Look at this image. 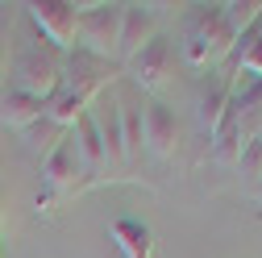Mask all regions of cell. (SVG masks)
<instances>
[{
  "label": "cell",
  "instance_id": "obj_4",
  "mask_svg": "<svg viewBox=\"0 0 262 258\" xmlns=\"http://www.w3.org/2000/svg\"><path fill=\"white\" fill-rule=\"evenodd\" d=\"M121 9H125V5H79L75 50H88V54H96V58H108V62H117Z\"/></svg>",
  "mask_w": 262,
  "mask_h": 258
},
{
  "label": "cell",
  "instance_id": "obj_3",
  "mask_svg": "<svg viewBox=\"0 0 262 258\" xmlns=\"http://www.w3.org/2000/svg\"><path fill=\"white\" fill-rule=\"evenodd\" d=\"M42 183H46V196H38V212L42 208H54L58 200H71L79 191H88L96 179L88 175L83 158H79V142L75 134H62L58 146L42 158Z\"/></svg>",
  "mask_w": 262,
  "mask_h": 258
},
{
  "label": "cell",
  "instance_id": "obj_20",
  "mask_svg": "<svg viewBox=\"0 0 262 258\" xmlns=\"http://www.w3.org/2000/svg\"><path fill=\"white\" fill-rule=\"evenodd\" d=\"M9 75V38H5V25H0V83Z\"/></svg>",
  "mask_w": 262,
  "mask_h": 258
},
{
  "label": "cell",
  "instance_id": "obj_5",
  "mask_svg": "<svg viewBox=\"0 0 262 258\" xmlns=\"http://www.w3.org/2000/svg\"><path fill=\"white\" fill-rule=\"evenodd\" d=\"M25 17L34 21L38 38L50 42L58 54L75 50V29H79V0H29L21 5Z\"/></svg>",
  "mask_w": 262,
  "mask_h": 258
},
{
  "label": "cell",
  "instance_id": "obj_14",
  "mask_svg": "<svg viewBox=\"0 0 262 258\" xmlns=\"http://www.w3.org/2000/svg\"><path fill=\"white\" fill-rule=\"evenodd\" d=\"M229 96H233V75L212 79V83L204 88V96H200V125H204L208 138L221 129V121H225V113H229Z\"/></svg>",
  "mask_w": 262,
  "mask_h": 258
},
{
  "label": "cell",
  "instance_id": "obj_18",
  "mask_svg": "<svg viewBox=\"0 0 262 258\" xmlns=\"http://www.w3.org/2000/svg\"><path fill=\"white\" fill-rule=\"evenodd\" d=\"M62 134H67V129H58V125H54V121H46V113H42V121H38V125H29V129H25V142H29V150H34V154H42V158H46V154L58 146V138H62Z\"/></svg>",
  "mask_w": 262,
  "mask_h": 258
},
{
  "label": "cell",
  "instance_id": "obj_16",
  "mask_svg": "<svg viewBox=\"0 0 262 258\" xmlns=\"http://www.w3.org/2000/svg\"><path fill=\"white\" fill-rule=\"evenodd\" d=\"M233 67H237L242 75H250V79H262V21L237 38V46H233Z\"/></svg>",
  "mask_w": 262,
  "mask_h": 258
},
{
  "label": "cell",
  "instance_id": "obj_8",
  "mask_svg": "<svg viewBox=\"0 0 262 258\" xmlns=\"http://www.w3.org/2000/svg\"><path fill=\"white\" fill-rule=\"evenodd\" d=\"M142 142H146V154L158 158V163L175 158V150H179V121L162 100L142 104Z\"/></svg>",
  "mask_w": 262,
  "mask_h": 258
},
{
  "label": "cell",
  "instance_id": "obj_6",
  "mask_svg": "<svg viewBox=\"0 0 262 258\" xmlns=\"http://www.w3.org/2000/svg\"><path fill=\"white\" fill-rule=\"evenodd\" d=\"M121 75L117 62L108 58H96L88 50H67L62 54V88H71L79 100H100V96L113 88V79Z\"/></svg>",
  "mask_w": 262,
  "mask_h": 258
},
{
  "label": "cell",
  "instance_id": "obj_2",
  "mask_svg": "<svg viewBox=\"0 0 262 258\" xmlns=\"http://www.w3.org/2000/svg\"><path fill=\"white\" fill-rule=\"evenodd\" d=\"M9 88L13 92H25V96H34V100H50V96L58 92L62 83V54L42 42V38H29L17 54H13V67H9Z\"/></svg>",
  "mask_w": 262,
  "mask_h": 258
},
{
  "label": "cell",
  "instance_id": "obj_22",
  "mask_svg": "<svg viewBox=\"0 0 262 258\" xmlns=\"http://www.w3.org/2000/svg\"><path fill=\"white\" fill-rule=\"evenodd\" d=\"M258 138H262V121H258Z\"/></svg>",
  "mask_w": 262,
  "mask_h": 258
},
{
  "label": "cell",
  "instance_id": "obj_21",
  "mask_svg": "<svg viewBox=\"0 0 262 258\" xmlns=\"http://www.w3.org/2000/svg\"><path fill=\"white\" fill-rule=\"evenodd\" d=\"M0 217H5V183H0Z\"/></svg>",
  "mask_w": 262,
  "mask_h": 258
},
{
  "label": "cell",
  "instance_id": "obj_13",
  "mask_svg": "<svg viewBox=\"0 0 262 258\" xmlns=\"http://www.w3.org/2000/svg\"><path fill=\"white\" fill-rule=\"evenodd\" d=\"M42 113H46V104L34 100V96H25V92L9 88L5 96H0V125H5V129H21V134H25L29 125L42 121Z\"/></svg>",
  "mask_w": 262,
  "mask_h": 258
},
{
  "label": "cell",
  "instance_id": "obj_1",
  "mask_svg": "<svg viewBox=\"0 0 262 258\" xmlns=\"http://www.w3.org/2000/svg\"><path fill=\"white\" fill-rule=\"evenodd\" d=\"M237 46V34L229 29L225 21V9L221 5H195L183 21V38H179V54L191 71H204V67H216L225 54H233Z\"/></svg>",
  "mask_w": 262,
  "mask_h": 258
},
{
  "label": "cell",
  "instance_id": "obj_15",
  "mask_svg": "<svg viewBox=\"0 0 262 258\" xmlns=\"http://www.w3.org/2000/svg\"><path fill=\"white\" fill-rule=\"evenodd\" d=\"M121 146H125V175H129V171H138L142 150H146V142H142V104H134V100H121Z\"/></svg>",
  "mask_w": 262,
  "mask_h": 258
},
{
  "label": "cell",
  "instance_id": "obj_17",
  "mask_svg": "<svg viewBox=\"0 0 262 258\" xmlns=\"http://www.w3.org/2000/svg\"><path fill=\"white\" fill-rule=\"evenodd\" d=\"M221 9H225V21H229V29H233L237 38L262 21V0H229Z\"/></svg>",
  "mask_w": 262,
  "mask_h": 258
},
{
  "label": "cell",
  "instance_id": "obj_10",
  "mask_svg": "<svg viewBox=\"0 0 262 258\" xmlns=\"http://www.w3.org/2000/svg\"><path fill=\"white\" fill-rule=\"evenodd\" d=\"M75 134V142H79V158H83V167H88V175L100 183V179H108V154H104V138H100V125H96V113L88 109L83 113V121L71 129Z\"/></svg>",
  "mask_w": 262,
  "mask_h": 258
},
{
  "label": "cell",
  "instance_id": "obj_19",
  "mask_svg": "<svg viewBox=\"0 0 262 258\" xmlns=\"http://www.w3.org/2000/svg\"><path fill=\"white\" fill-rule=\"evenodd\" d=\"M237 171H242L246 179H258V183H262V138H258V134L246 142V150H242V158H237Z\"/></svg>",
  "mask_w": 262,
  "mask_h": 258
},
{
  "label": "cell",
  "instance_id": "obj_7",
  "mask_svg": "<svg viewBox=\"0 0 262 258\" xmlns=\"http://www.w3.org/2000/svg\"><path fill=\"white\" fill-rule=\"evenodd\" d=\"M121 71L134 79L142 92H162V88H167V79H171V71H175V46H171V38H162V34L150 38Z\"/></svg>",
  "mask_w": 262,
  "mask_h": 258
},
{
  "label": "cell",
  "instance_id": "obj_11",
  "mask_svg": "<svg viewBox=\"0 0 262 258\" xmlns=\"http://www.w3.org/2000/svg\"><path fill=\"white\" fill-rule=\"evenodd\" d=\"M108 238L125 258H154V229L142 217H117L108 225Z\"/></svg>",
  "mask_w": 262,
  "mask_h": 258
},
{
  "label": "cell",
  "instance_id": "obj_12",
  "mask_svg": "<svg viewBox=\"0 0 262 258\" xmlns=\"http://www.w3.org/2000/svg\"><path fill=\"white\" fill-rule=\"evenodd\" d=\"M96 125H100L104 138V154H108V179H125V146H121V100L113 96L104 113H96Z\"/></svg>",
  "mask_w": 262,
  "mask_h": 258
},
{
  "label": "cell",
  "instance_id": "obj_9",
  "mask_svg": "<svg viewBox=\"0 0 262 258\" xmlns=\"http://www.w3.org/2000/svg\"><path fill=\"white\" fill-rule=\"evenodd\" d=\"M158 13L150 5H125L121 9V38H117V67H125L150 38H158Z\"/></svg>",
  "mask_w": 262,
  "mask_h": 258
}]
</instances>
